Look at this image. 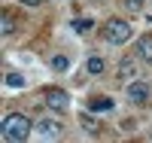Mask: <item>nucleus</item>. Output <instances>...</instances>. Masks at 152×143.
I'll return each mask as SVG.
<instances>
[{"instance_id":"4468645a","label":"nucleus","mask_w":152,"mask_h":143,"mask_svg":"<svg viewBox=\"0 0 152 143\" xmlns=\"http://www.w3.org/2000/svg\"><path fill=\"white\" fill-rule=\"evenodd\" d=\"M0 31H3V34L15 31V28H12V15H6V12H3V18H0Z\"/></svg>"},{"instance_id":"ddd939ff","label":"nucleus","mask_w":152,"mask_h":143,"mask_svg":"<svg viewBox=\"0 0 152 143\" xmlns=\"http://www.w3.org/2000/svg\"><path fill=\"white\" fill-rule=\"evenodd\" d=\"M143 3H146V0H122V6L128 9V12H140V9H143Z\"/></svg>"},{"instance_id":"f257e3e1","label":"nucleus","mask_w":152,"mask_h":143,"mask_svg":"<svg viewBox=\"0 0 152 143\" xmlns=\"http://www.w3.org/2000/svg\"><path fill=\"white\" fill-rule=\"evenodd\" d=\"M0 134H3V140H12V143H21L31 137V119L24 113H9L3 125H0Z\"/></svg>"},{"instance_id":"1a4fd4ad","label":"nucleus","mask_w":152,"mask_h":143,"mask_svg":"<svg viewBox=\"0 0 152 143\" xmlns=\"http://www.w3.org/2000/svg\"><path fill=\"white\" fill-rule=\"evenodd\" d=\"M85 67H88V73H94V76H97V73H104V58H97V55H94V58H88Z\"/></svg>"},{"instance_id":"6e6552de","label":"nucleus","mask_w":152,"mask_h":143,"mask_svg":"<svg viewBox=\"0 0 152 143\" xmlns=\"http://www.w3.org/2000/svg\"><path fill=\"white\" fill-rule=\"evenodd\" d=\"M88 110L91 113H107V110H113V98H91L88 100Z\"/></svg>"},{"instance_id":"9b49d317","label":"nucleus","mask_w":152,"mask_h":143,"mask_svg":"<svg viewBox=\"0 0 152 143\" xmlns=\"http://www.w3.org/2000/svg\"><path fill=\"white\" fill-rule=\"evenodd\" d=\"M52 67H55V70H58V73H64V70H67V67H70V61H67V58H64V55H55V58H52Z\"/></svg>"},{"instance_id":"f8f14e48","label":"nucleus","mask_w":152,"mask_h":143,"mask_svg":"<svg viewBox=\"0 0 152 143\" xmlns=\"http://www.w3.org/2000/svg\"><path fill=\"white\" fill-rule=\"evenodd\" d=\"M6 85H12V88H24V76H18V73H6Z\"/></svg>"},{"instance_id":"9d476101","label":"nucleus","mask_w":152,"mask_h":143,"mask_svg":"<svg viewBox=\"0 0 152 143\" xmlns=\"http://www.w3.org/2000/svg\"><path fill=\"white\" fill-rule=\"evenodd\" d=\"M91 24H94L91 18H76V21H73V31H76V34H88V31H91Z\"/></svg>"},{"instance_id":"39448f33","label":"nucleus","mask_w":152,"mask_h":143,"mask_svg":"<svg viewBox=\"0 0 152 143\" xmlns=\"http://www.w3.org/2000/svg\"><path fill=\"white\" fill-rule=\"evenodd\" d=\"M46 103H49V107H52V110H67V92H61V88H49V92H46Z\"/></svg>"},{"instance_id":"423d86ee","label":"nucleus","mask_w":152,"mask_h":143,"mask_svg":"<svg viewBox=\"0 0 152 143\" xmlns=\"http://www.w3.org/2000/svg\"><path fill=\"white\" fill-rule=\"evenodd\" d=\"M137 55H140L143 61H152V37H149V34L137 40Z\"/></svg>"},{"instance_id":"2eb2a0df","label":"nucleus","mask_w":152,"mask_h":143,"mask_svg":"<svg viewBox=\"0 0 152 143\" xmlns=\"http://www.w3.org/2000/svg\"><path fill=\"white\" fill-rule=\"evenodd\" d=\"M82 125H85V131H88V134H94V131H97V125L88 119V116H82Z\"/></svg>"},{"instance_id":"f03ea898","label":"nucleus","mask_w":152,"mask_h":143,"mask_svg":"<svg viewBox=\"0 0 152 143\" xmlns=\"http://www.w3.org/2000/svg\"><path fill=\"white\" fill-rule=\"evenodd\" d=\"M131 24L128 21H122V18H110L107 24H104V40L107 43H113V46H122V43H128L131 40Z\"/></svg>"},{"instance_id":"20e7f679","label":"nucleus","mask_w":152,"mask_h":143,"mask_svg":"<svg viewBox=\"0 0 152 143\" xmlns=\"http://www.w3.org/2000/svg\"><path fill=\"white\" fill-rule=\"evenodd\" d=\"M128 100L137 103V107H143V103L149 100V85L146 82H131L128 85Z\"/></svg>"},{"instance_id":"7ed1b4c3","label":"nucleus","mask_w":152,"mask_h":143,"mask_svg":"<svg viewBox=\"0 0 152 143\" xmlns=\"http://www.w3.org/2000/svg\"><path fill=\"white\" fill-rule=\"evenodd\" d=\"M37 137H43V140H55L61 137V122L58 119H43V122H37Z\"/></svg>"},{"instance_id":"0eeeda50","label":"nucleus","mask_w":152,"mask_h":143,"mask_svg":"<svg viewBox=\"0 0 152 143\" xmlns=\"http://www.w3.org/2000/svg\"><path fill=\"white\" fill-rule=\"evenodd\" d=\"M134 76H137V61L125 58V61L119 64V79H134Z\"/></svg>"},{"instance_id":"dca6fc26","label":"nucleus","mask_w":152,"mask_h":143,"mask_svg":"<svg viewBox=\"0 0 152 143\" xmlns=\"http://www.w3.org/2000/svg\"><path fill=\"white\" fill-rule=\"evenodd\" d=\"M18 3H24V6H40L43 0H18Z\"/></svg>"}]
</instances>
